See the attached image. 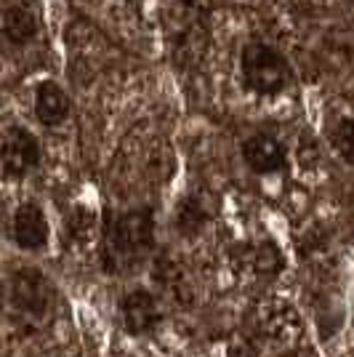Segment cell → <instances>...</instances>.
<instances>
[{
	"mask_svg": "<svg viewBox=\"0 0 354 357\" xmlns=\"http://www.w3.org/2000/svg\"><path fill=\"white\" fill-rule=\"evenodd\" d=\"M155 245V222L152 211H109L104 213L102 232V264L104 272L125 275L147 261Z\"/></svg>",
	"mask_w": 354,
	"mask_h": 357,
	"instance_id": "1",
	"label": "cell"
},
{
	"mask_svg": "<svg viewBox=\"0 0 354 357\" xmlns=\"http://www.w3.org/2000/svg\"><path fill=\"white\" fill-rule=\"evenodd\" d=\"M240 75H243L245 89L253 93L280 96L293 80V67L277 45L251 40L240 54Z\"/></svg>",
	"mask_w": 354,
	"mask_h": 357,
	"instance_id": "2",
	"label": "cell"
},
{
	"mask_svg": "<svg viewBox=\"0 0 354 357\" xmlns=\"http://www.w3.org/2000/svg\"><path fill=\"white\" fill-rule=\"evenodd\" d=\"M43 158L38 136L24 126H8L3 134V174L8 178H24Z\"/></svg>",
	"mask_w": 354,
	"mask_h": 357,
	"instance_id": "3",
	"label": "cell"
},
{
	"mask_svg": "<svg viewBox=\"0 0 354 357\" xmlns=\"http://www.w3.org/2000/svg\"><path fill=\"white\" fill-rule=\"evenodd\" d=\"M11 301L19 312L43 317L51 310L54 301V288L48 278L35 272V269H19L11 278Z\"/></svg>",
	"mask_w": 354,
	"mask_h": 357,
	"instance_id": "4",
	"label": "cell"
},
{
	"mask_svg": "<svg viewBox=\"0 0 354 357\" xmlns=\"http://www.w3.org/2000/svg\"><path fill=\"white\" fill-rule=\"evenodd\" d=\"M243 160L259 176L280 174L288 165V147L275 134H253L243 142Z\"/></svg>",
	"mask_w": 354,
	"mask_h": 357,
	"instance_id": "5",
	"label": "cell"
},
{
	"mask_svg": "<svg viewBox=\"0 0 354 357\" xmlns=\"http://www.w3.org/2000/svg\"><path fill=\"white\" fill-rule=\"evenodd\" d=\"M120 314H123V326L131 336H147L162 323L160 304L147 288H136L131 294H125L120 301Z\"/></svg>",
	"mask_w": 354,
	"mask_h": 357,
	"instance_id": "6",
	"label": "cell"
},
{
	"mask_svg": "<svg viewBox=\"0 0 354 357\" xmlns=\"http://www.w3.org/2000/svg\"><path fill=\"white\" fill-rule=\"evenodd\" d=\"M51 238L48 216L38 203H22L14 213V240L22 251H43Z\"/></svg>",
	"mask_w": 354,
	"mask_h": 357,
	"instance_id": "7",
	"label": "cell"
},
{
	"mask_svg": "<svg viewBox=\"0 0 354 357\" xmlns=\"http://www.w3.org/2000/svg\"><path fill=\"white\" fill-rule=\"evenodd\" d=\"M32 109H35V118H38L40 126L56 128V126H61L64 120L70 118V96L56 80H43L35 89Z\"/></svg>",
	"mask_w": 354,
	"mask_h": 357,
	"instance_id": "8",
	"label": "cell"
},
{
	"mask_svg": "<svg viewBox=\"0 0 354 357\" xmlns=\"http://www.w3.org/2000/svg\"><path fill=\"white\" fill-rule=\"evenodd\" d=\"M3 35L14 45H27L38 35V19L27 6H8L3 14Z\"/></svg>",
	"mask_w": 354,
	"mask_h": 357,
	"instance_id": "9",
	"label": "cell"
},
{
	"mask_svg": "<svg viewBox=\"0 0 354 357\" xmlns=\"http://www.w3.org/2000/svg\"><path fill=\"white\" fill-rule=\"evenodd\" d=\"M328 139H330V147L336 149L341 160L354 165V118L336 120L328 131Z\"/></svg>",
	"mask_w": 354,
	"mask_h": 357,
	"instance_id": "10",
	"label": "cell"
},
{
	"mask_svg": "<svg viewBox=\"0 0 354 357\" xmlns=\"http://www.w3.org/2000/svg\"><path fill=\"white\" fill-rule=\"evenodd\" d=\"M206 219L208 213L203 208V203L197 200V197H187L184 203H181V208H178V229L184 232V235H197L203 227H206Z\"/></svg>",
	"mask_w": 354,
	"mask_h": 357,
	"instance_id": "11",
	"label": "cell"
}]
</instances>
